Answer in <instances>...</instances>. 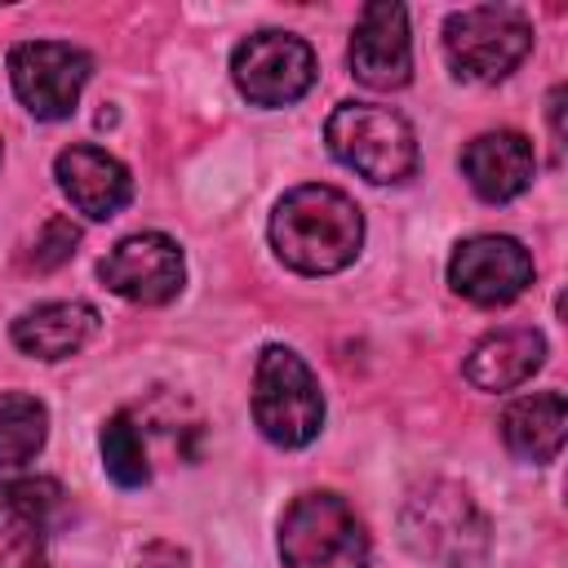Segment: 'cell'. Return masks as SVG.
<instances>
[{"mask_svg":"<svg viewBox=\"0 0 568 568\" xmlns=\"http://www.w3.org/2000/svg\"><path fill=\"white\" fill-rule=\"evenodd\" d=\"M271 244L302 275H333L359 257L364 213L337 186H293L271 213Z\"/></svg>","mask_w":568,"mask_h":568,"instance_id":"6da1fadb","label":"cell"},{"mask_svg":"<svg viewBox=\"0 0 568 568\" xmlns=\"http://www.w3.org/2000/svg\"><path fill=\"white\" fill-rule=\"evenodd\" d=\"M399 537L435 568H475L488 555V515L462 484L426 479L399 506Z\"/></svg>","mask_w":568,"mask_h":568,"instance_id":"7a4b0ae2","label":"cell"},{"mask_svg":"<svg viewBox=\"0 0 568 568\" xmlns=\"http://www.w3.org/2000/svg\"><path fill=\"white\" fill-rule=\"evenodd\" d=\"M324 138H328V151L346 169H355L359 178H368L377 186L404 182L417 169V133L390 106L337 102L328 124H324Z\"/></svg>","mask_w":568,"mask_h":568,"instance_id":"3957f363","label":"cell"},{"mask_svg":"<svg viewBox=\"0 0 568 568\" xmlns=\"http://www.w3.org/2000/svg\"><path fill=\"white\" fill-rule=\"evenodd\" d=\"M253 422L280 448H302L324 426V395L306 359L288 346H266L253 368Z\"/></svg>","mask_w":568,"mask_h":568,"instance_id":"277c9868","label":"cell"},{"mask_svg":"<svg viewBox=\"0 0 568 568\" xmlns=\"http://www.w3.org/2000/svg\"><path fill=\"white\" fill-rule=\"evenodd\" d=\"M284 568H368V532L337 493H302L280 519Z\"/></svg>","mask_w":568,"mask_h":568,"instance_id":"5b68a950","label":"cell"},{"mask_svg":"<svg viewBox=\"0 0 568 568\" xmlns=\"http://www.w3.org/2000/svg\"><path fill=\"white\" fill-rule=\"evenodd\" d=\"M532 49V22L510 4H470L448 13L444 53L462 80L493 84L510 75Z\"/></svg>","mask_w":568,"mask_h":568,"instance_id":"8992f818","label":"cell"},{"mask_svg":"<svg viewBox=\"0 0 568 568\" xmlns=\"http://www.w3.org/2000/svg\"><path fill=\"white\" fill-rule=\"evenodd\" d=\"M231 80L253 106H288L315 84V53L293 31H253L231 53Z\"/></svg>","mask_w":568,"mask_h":568,"instance_id":"52a82bcc","label":"cell"},{"mask_svg":"<svg viewBox=\"0 0 568 568\" xmlns=\"http://www.w3.org/2000/svg\"><path fill=\"white\" fill-rule=\"evenodd\" d=\"M89 75H93V58L67 40H22L9 49L13 93L36 120H67Z\"/></svg>","mask_w":568,"mask_h":568,"instance_id":"ba28073f","label":"cell"},{"mask_svg":"<svg viewBox=\"0 0 568 568\" xmlns=\"http://www.w3.org/2000/svg\"><path fill=\"white\" fill-rule=\"evenodd\" d=\"M102 284L124 297V302H138V306H164L182 293V280H186V262H182V248L178 240H169L164 231H138V235H124L98 266Z\"/></svg>","mask_w":568,"mask_h":568,"instance_id":"9c48e42d","label":"cell"},{"mask_svg":"<svg viewBox=\"0 0 568 568\" xmlns=\"http://www.w3.org/2000/svg\"><path fill=\"white\" fill-rule=\"evenodd\" d=\"M532 253L510 235H470L448 257V284L475 306H506L532 284Z\"/></svg>","mask_w":568,"mask_h":568,"instance_id":"30bf717a","label":"cell"},{"mask_svg":"<svg viewBox=\"0 0 568 568\" xmlns=\"http://www.w3.org/2000/svg\"><path fill=\"white\" fill-rule=\"evenodd\" d=\"M351 75L368 89H404L413 80V40L408 13L390 0H373L359 9L351 36Z\"/></svg>","mask_w":568,"mask_h":568,"instance_id":"8fae6325","label":"cell"},{"mask_svg":"<svg viewBox=\"0 0 568 568\" xmlns=\"http://www.w3.org/2000/svg\"><path fill=\"white\" fill-rule=\"evenodd\" d=\"M53 506L49 479H0V568H49Z\"/></svg>","mask_w":568,"mask_h":568,"instance_id":"7c38bea8","label":"cell"},{"mask_svg":"<svg viewBox=\"0 0 568 568\" xmlns=\"http://www.w3.org/2000/svg\"><path fill=\"white\" fill-rule=\"evenodd\" d=\"M53 178H58L62 195L71 200V209L84 213V217H93V222L115 217L133 200L129 169L115 155H106L102 146H89V142H75L67 151H58Z\"/></svg>","mask_w":568,"mask_h":568,"instance_id":"4fadbf2b","label":"cell"},{"mask_svg":"<svg viewBox=\"0 0 568 568\" xmlns=\"http://www.w3.org/2000/svg\"><path fill=\"white\" fill-rule=\"evenodd\" d=\"M462 173L470 182V191L488 204H506L515 195H524L532 186L537 173V155L532 142L515 129H493L466 142L462 151Z\"/></svg>","mask_w":568,"mask_h":568,"instance_id":"5bb4252c","label":"cell"},{"mask_svg":"<svg viewBox=\"0 0 568 568\" xmlns=\"http://www.w3.org/2000/svg\"><path fill=\"white\" fill-rule=\"evenodd\" d=\"M98 333L89 302H40L13 320V346L36 359H67Z\"/></svg>","mask_w":568,"mask_h":568,"instance_id":"9a60e30c","label":"cell"},{"mask_svg":"<svg viewBox=\"0 0 568 568\" xmlns=\"http://www.w3.org/2000/svg\"><path fill=\"white\" fill-rule=\"evenodd\" d=\"M546 364V337L537 328H497L466 355V382L479 390H510Z\"/></svg>","mask_w":568,"mask_h":568,"instance_id":"2e32d148","label":"cell"},{"mask_svg":"<svg viewBox=\"0 0 568 568\" xmlns=\"http://www.w3.org/2000/svg\"><path fill=\"white\" fill-rule=\"evenodd\" d=\"M564 426H568V404L559 390H537V395H524L515 399L506 413H501V439L515 457L524 462H555L559 448H564Z\"/></svg>","mask_w":568,"mask_h":568,"instance_id":"e0dca14e","label":"cell"},{"mask_svg":"<svg viewBox=\"0 0 568 568\" xmlns=\"http://www.w3.org/2000/svg\"><path fill=\"white\" fill-rule=\"evenodd\" d=\"M49 439V413L36 395L4 390L0 395V466L31 462Z\"/></svg>","mask_w":568,"mask_h":568,"instance_id":"ac0fdd59","label":"cell"},{"mask_svg":"<svg viewBox=\"0 0 568 568\" xmlns=\"http://www.w3.org/2000/svg\"><path fill=\"white\" fill-rule=\"evenodd\" d=\"M102 466L106 475L120 484V488H142L151 479V466H146V444H142V430L133 426L129 413H115L102 422Z\"/></svg>","mask_w":568,"mask_h":568,"instance_id":"d6986e66","label":"cell"},{"mask_svg":"<svg viewBox=\"0 0 568 568\" xmlns=\"http://www.w3.org/2000/svg\"><path fill=\"white\" fill-rule=\"evenodd\" d=\"M75 244H80V226L71 217H49L27 253V266L31 271H58L62 262L75 257Z\"/></svg>","mask_w":568,"mask_h":568,"instance_id":"ffe728a7","label":"cell"},{"mask_svg":"<svg viewBox=\"0 0 568 568\" xmlns=\"http://www.w3.org/2000/svg\"><path fill=\"white\" fill-rule=\"evenodd\" d=\"M138 568H195V564H191V555H186L182 546H173V541H151V546H142Z\"/></svg>","mask_w":568,"mask_h":568,"instance_id":"44dd1931","label":"cell"},{"mask_svg":"<svg viewBox=\"0 0 568 568\" xmlns=\"http://www.w3.org/2000/svg\"><path fill=\"white\" fill-rule=\"evenodd\" d=\"M550 133H555V142H564V89L550 93Z\"/></svg>","mask_w":568,"mask_h":568,"instance_id":"7402d4cb","label":"cell"}]
</instances>
